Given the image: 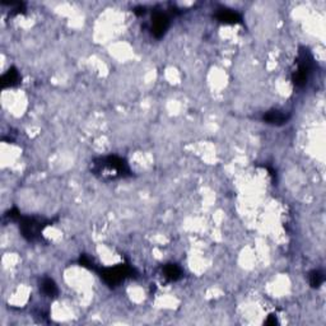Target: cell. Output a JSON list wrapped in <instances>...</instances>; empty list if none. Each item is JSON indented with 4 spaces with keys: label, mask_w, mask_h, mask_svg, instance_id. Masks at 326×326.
<instances>
[{
    "label": "cell",
    "mask_w": 326,
    "mask_h": 326,
    "mask_svg": "<svg viewBox=\"0 0 326 326\" xmlns=\"http://www.w3.org/2000/svg\"><path fill=\"white\" fill-rule=\"evenodd\" d=\"M91 172L102 181L119 180L131 175L126 160L117 155L94 158L91 163Z\"/></svg>",
    "instance_id": "obj_1"
},
{
    "label": "cell",
    "mask_w": 326,
    "mask_h": 326,
    "mask_svg": "<svg viewBox=\"0 0 326 326\" xmlns=\"http://www.w3.org/2000/svg\"><path fill=\"white\" fill-rule=\"evenodd\" d=\"M297 65H298V68L292 74V82L296 87L302 88V87H304L307 84L309 75H311L313 68H315V60H313L312 54L309 53V50L306 49V47H301L299 49Z\"/></svg>",
    "instance_id": "obj_2"
},
{
    "label": "cell",
    "mask_w": 326,
    "mask_h": 326,
    "mask_svg": "<svg viewBox=\"0 0 326 326\" xmlns=\"http://www.w3.org/2000/svg\"><path fill=\"white\" fill-rule=\"evenodd\" d=\"M20 231L23 237L30 242H36L42 238V231L45 227L49 224V221L40 217H21L20 221Z\"/></svg>",
    "instance_id": "obj_3"
},
{
    "label": "cell",
    "mask_w": 326,
    "mask_h": 326,
    "mask_svg": "<svg viewBox=\"0 0 326 326\" xmlns=\"http://www.w3.org/2000/svg\"><path fill=\"white\" fill-rule=\"evenodd\" d=\"M100 276L107 283L108 285H117L124 282L126 278H129L133 274V269L126 264H120V265L112 266V268H102L100 269Z\"/></svg>",
    "instance_id": "obj_4"
},
{
    "label": "cell",
    "mask_w": 326,
    "mask_h": 326,
    "mask_svg": "<svg viewBox=\"0 0 326 326\" xmlns=\"http://www.w3.org/2000/svg\"><path fill=\"white\" fill-rule=\"evenodd\" d=\"M170 27V20L165 13L155 12L152 16V25H150V31L155 39H160L165 36Z\"/></svg>",
    "instance_id": "obj_5"
},
{
    "label": "cell",
    "mask_w": 326,
    "mask_h": 326,
    "mask_svg": "<svg viewBox=\"0 0 326 326\" xmlns=\"http://www.w3.org/2000/svg\"><path fill=\"white\" fill-rule=\"evenodd\" d=\"M263 120L266 122V124L270 125H276V126H282V125L287 124L288 120H289V115L285 113L284 111L279 110H270L268 112L264 113Z\"/></svg>",
    "instance_id": "obj_6"
},
{
    "label": "cell",
    "mask_w": 326,
    "mask_h": 326,
    "mask_svg": "<svg viewBox=\"0 0 326 326\" xmlns=\"http://www.w3.org/2000/svg\"><path fill=\"white\" fill-rule=\"evenodd\" d=\"M216 18L222 23H226V25H236V23L241 22V16L237 13V12L232 11V9H227L222 8L217 12Z\"/></svg>",
    "instance_id": "obj_7"
},
{
    "label": "cell",
    "mask_w": 326,
    "mask_h": 326,
    "mask_svg": "<svg viewBox=\"0 0 326 326\" xmlns=\"http://www.w3.org/2000/svg\"><path fill=\"white\" fill-rule=\"evenodd\" d=\"M21 83V75L16 68H11L8 72L2 77V86L3 88H12Z\"/></svg>",
    "instance_id": "obj_8"
},
{
    "label": "cell",
    "mask_w": 326,
    "mask_h": 326,
    "mask_svg": "<svg viewBox=\"0 0 326 326\" xmlns=\"http://www.w3.org/2000/svg\"><path fill=\"white\" fill-rule=\"evenodd\" d=\"M162 271L165 278L170 282H176V280L181 279V276H183V270L176 264H167V265L163 266Z\"/></svg>",
    "instance_id": "obj_9"
},
{
    "label": "cell",
    "mask_w": 326,
    "mask_h": 326,
    "mask_svg": "<svg viewBox=\"0 0 326 326\" xmlns=\"http://www.w3.org/2000/svg\"><path fill=\"white\" fill-rule=\"evenodd\" d=\"M40 289L46 297H56L59 293L58 285L51 278H44L40 282Z\"/></svg>",
    "instance_id": "obj_10"
},
{
    "label": "cell",
    "mask_w": 326,
    "mask_h": 326,
    "mask_svg": "<svg viewBox=\"0 0 326 326\" xmlns=\"http://www.w3.org/2000/svg\"><path fill=\"white\" fill-rule=\"evenodd\" d=\"M309 284L312 288H318L325 282V275L321 270H312L309 273Z\"/></svg>",
    "instance_id": "obj_11"
},
{
    "label": "cell",
    "mask_w": 326,
    "mask_h": 326,
    "mask_svg": "<svg viewBox=\"0 0 326 326\" xmlns=\"http://www.w3.org/2000/svg\"><path fill=\"white\" fill-rule=\"evenodd\" d=\"M276 323H278V320H276V317L274 315L269 316L265 321V325H276Z\"/></svg>",
    "instance_id": "obj_12"
},
{
    "label": "cell",
    "mask_w": 326,
    "mask_h": 326,
    "mask_svg": "<svg viewBox=\"0 0 326 326\" xmlns=\"http://www.w3.org/2000/svg\"><path fill=\"white\" fill-rule=\"evenodd\" d=\"M134 13H135L136 16H141V14L145 13V8H144V7H136V8L134 9Z\"/></svg>",
    "instance_id": "obj_13"
}]
</instances>
